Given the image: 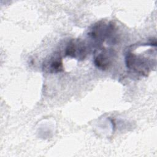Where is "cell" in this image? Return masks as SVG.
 <instances>
[{"mask_svg": "<svg viewBox=\"0 0 157 157\" xmlns=\"http://www.w3.org/2000/svg\"><path fill=\"white\" fill-rule=\"evenodd\" d=\"M125 63L128 69L145 76L148 74L150 70V63L148 61L147 59L137 56L131 52H128L126 53Z\"/></svg>", "mask_w": 157, "mask_h": 157, "instance_id": "obj_1", "label": "cell"}, {"mask_svg": "<svg viewBox=\"0 0 157 157\" xmlns=\"http://www.w3.org/2000/svg\"><path fill=\"white\" fill-rule=\"evenodd\" d=\"M86 49V45L82 40L73 39L67 44L65 50V55L77 59H83L87 55Z\"/></svg>", "mask_w": 157, "mask_h": 157, "instance_id": "obj_3", "label": "cell"}, {"mask_svg": "<svg viewBox=\"0 0 157 157\" xmlns=\"http://www.w3.org/2000/svg\"><path fill=\"white\" fill-rule=\"evenodd\" d=\"M43 70L49 73H57L63 70L62 59L59 56L54 55L43 64Z\"/></svg>", "mask_w": 157, "mask_h": 157, "instance_id": "obj_5", "label": "cell"}, {"mask_svg": "<svg viewBox=\"0 0 157 157\" xmlns=\"http://www.w3.org/2000/svg\"><path fill=\"white\" fill-rule=\"evenodd\" d=\"M115 53L110 49H102L95 55L94 58V65L100 69H107L111 64L114 58Z\"/></svg>", "mask_w": 157, "mask_h": 157, "instance_id": "obj_4", "label": "cell"}, {"mask_svg": "<svg viewBox=\"0 0 157 157\" xmlns=\"http://www.w3.org/2000/svg\"><path fill=\"white\" fill-rule=\"evenodd\" d=\"M113 29L114 25L113 24H105L104 22L99 21L93 26L89 33V36L92 39L98 41H104L112 34Z\"/></svg>", "mask_w": 157, "mask_h": 157, "instance_id": "obj_2", "label": "cell"}]
</instances>
